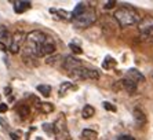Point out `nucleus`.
<instances>
[{"instance_id":"nucleus-31","label":"nucleus","mask_w":153,"mask_h":140,"mask_svg":"<svg viewBox=\"0 0 153 140\" xmlns=\"http://www.w3.org/2000/svg\"><path fill=\"white\" fill-rule=\"evenodd\" d=\"M10 136H11V139H13V140H19V139H18V136L15 135V133H11Z\"/></svg>"},{"instance_id":"nucleus-8","label":"nucleus","mask_w":153,"mask_h":140,"mask_svg":"<svg viewBox=\"0 0 153 140\" xmlns=\"http://www.w3.org/2000/svg\"><path fill=\"white\" fill-rule=\"evenodd\" d=\"M26 40V36L22 33V32H17L14 36H13V40H11V44H10V51L13 54H17L21 48L22 43Z\"/></svg>"},{"instance_id":"nucleus-5","label":"nucleus","mask_w":153,"mask_h":140,"mask_svg":"<svg viewBox=\"0 0 153 140\" xmlns=\"http://www.w3.org/2000/svg\"><path fill=\"white\" fill-rule=\"evenodd\" d=\"M47 40H48V36H47L46 33L40 32V30H33L26 36V41L32 43V44H35V46H37V47L43 46Z\"/></svg>"},{"instance_id":"nucleus-32","label":"nucleus","mask_w":153,"mask_h":140,"mask_svg":"<svg viewBox=\"0 0 153 140\" xmlns=\"http://www.w3.org/2000/svg\"><path fill=\"white\" fill-rule=\"evenodd\" d=\"M4 92H6V95H10V92H11V88H6V89H4Z\"/></svg>"},{"instance_id":"nucleus-19","label":"nucleus","mask_w":153,"mask_h":140,"mask_svg":"<svg viewBox=\"0 0 153 140\" xmlns=\"http://www.w3.org/2000/svg\"><path fill=\"white\" fill-rule=\"evenodd\" d=\"M39 109H40V111L48 114V113L54 111V106H53V103H47V102H44V103H39Z\"/></svg>"},{"instance_id":"nucleus-9","label":"nucleus","mask_w":153,"mask_h":140,"mask_svg":"<svg viewBox=\"0 0 153 140\" xmlns=\"http://www.w3.org/2000/svg\"><path fill=\"white\" fill-rule=\"evenodd\" d=\"M153 28V17H145L141 19V22L138 24V29L141 33H146Z\"/></svg>"},{"instance_id":"nucleus-6","label":"nucleus","mask_w":153,"mask_h":140,"mask_svg":"<svg viewBox=\"0 0 153 140\" xmlns=\"http://www.w3.org/2000/svg\"><path fill=\"white\" fill-rule=\"evenodd\" d=\"M114 89H124V91H127L128 94H134V92L137 91V83H134L132 80L126 77V78H123V80L116 83Z\"/></svg>"},{"instance_id":"nucleus-23","label":"nucleus","mask_w":153,"mask_h":140,"mask_svg":"<svg viewBox=\"0 0 153 140\" xmlns=\"http://www.w3.org/2000/svg\"><path fill=\"white\" fill-rule=\"evenodd\" d=\"M114 65H116V62H114V59H112V58H109V56H108V58H105V62H103V69H111L112 66H114Z\"/></svg>"},{"instance_id":"nucleus-24","label":"nucleus","mask_w":153,"mask_h":140,"mask_svg":"<svg viewBox=\"0 0 153 140\" xmlns=\"http://www.w3.org/2000/svg\"><path fill=\"white\" fill-rule=\"evenodd\" d=\"M69 48L72 49V51H73V52L75 54H79V55H80V54H83V49L80 48V47L79 46H76V44H73V43H71V44H69Z\"/></svg>"},{"instance_id":"nucleus-10","label":"nucleus","mask_w":153,"mask_h":140,"mask_svg":"<svg viewBox=\"0 0 153 140\" xmlns=\"http://www.w3.org/2000/svg\"><path fill=\"white\" fill-rule=\"evenodd\" d=\"M132 116H134V121H135L137 126L141 128V126H143L146 124V116H145V113H143L141 109L135 107L134 111H132Z\"/></svg>"},{"instance_id":"nucleus-28","label":"nucleus","mask_w":153,"mask_h":140,"mask_svg":"<svg viewBox=\"0 0 153 140\" xmlns=\"http://www.w3.org/2000/svg\"><path fill=\"white\" fill-rule=\"evenodd\" d=\"M117 140H135L132 136H130V135H123V136H120Z\"/></svg>"},{"instance_id":"nucleus-22","label":"nucleus","mask_w":153,"mask_h":140,"mask_svg":"<svg viewBox=\"0 0 153 140\" xmlns=\"http://www.w3.org/2000/svg\"><path fill=\"white\" fill-rule=\"evenodd\" d=\"M61 59H62V56H61V55H53V56H48L46 62L48 63V65L55 66V65H57V62H58V60H61ZM61 62H62V60H61Z\"/></svg>"},{"instance_id":"nucleus-27","label":"nucleus","mask_w":153,"mask_h":140,"mask_svg":"<svg viewBox=\"0 0 153 140\" xmlns=\"http://www.w3.org/2000/svg\"><path fill=\"white\" fill-rule=\"evenodd\" d=\"M8 110V106L6 103H0V113H6Z\"/></svg>"},{"instance_id":"nucleus-7","label":"nucleus","mask_w":153,"mask_h":140,"mask_svg":"<svg viewBox=\"0 0 153 140\" xmlns=\"http://www.w3.org/2000/svg\"><path fill=\"white\" fill-rule=\"evenodd\" d=\"M62 67H64L65 70H68L69 73H72L73 70H76V69H80V67H83V63H82V60L76 59L75 56L69 55V56H66V58H65L64 63H62Z\"/></svg>"},{"instance_id":"nucleus-3","label":"nucleus","mask_w":153,"mask_h":140,"mask_svg":"<svg viewBox=\"0 0 153 140\" xmlns=\"http://www.w3.org/2000/svg\"><path fill=\"white\" fill-rule=\"evenodd\" d=\"M72 21H73L75 28H77V29L88 28V26H91L97 21V15L94 14V11H85L83 15H80L77 18H73Z\"/></svg>"},{"instance_id":"nucleus-21","label":"nucleus","mask_w":153,"mask_h":140,"mask_svg":"<svg viewBox=\"0 0 153 140\" xmlns=\"http://www.w3.org/2000/svg\"><path fill=\"white\" fill-rule=\"evenodd\" d=\"M72 88H76V87H73V84H72V83H69V81L62 83V85H61V88H59V95H61V96H62V95H65L66 92H68V89H72Z\"/></svg>"},{"instance_id":"nucleus-11","label":"nucleus","mask_w":153,"mask_h":140,"mask_svg":"<svg viewBox=\"0 0 153 140\" xmlns=\"http://www.w3.org/2000/svg\"><path fill=\"white\" fill-rule=\"evenodd\" d=\"M127 78H130V80H132L134 83H143L145 81V76H143L141 71H138L137 69H128L127 71Z\"/></svg>"},{"instance_id":"nucleus-20","label":"nucleus","mask_w":153,"mask_h":140,"mask_svg":"<svg viewBox=\"0 0 153 140\" xmlns=\"http://www.w3.org/2000/svg\"><path fill=\"white\" fill-rule=\"evenodd\" d=\"M17 113L22 117V118H25L26 116H29V113H30V109H29L28 105H21V106H19V107L17 109Z\"/></svg>"},{"instance_id":"nucleus-18","label":"nucleus","mask_w":153,"mask_h":140,"mask_svg":"<svg viewBox=\"0 0 153 140\" xmlns=\"http://www.w3.org/2000/svg\"><path fill=\"white\" fill-rule=\"evenodd\" d=\"M50 13L58 14L62 19H71V18H73V14H72V13H66V11H64V10H54V8H50Z\"/></svg>"},{"instance_id":"nucleus-29","label":"nucleus","mask_w":153,"mask_h":140,"mask_svg":"<svg viewBox=\"0 0 153 140\" xmlns=\"http://www.w3.org/2000/svg\"><path fill=\"white\" fill-rule=\"evenodd\" d=\"M114 4H116L114 0H112V1H106V3H105V8H112V7H114Z\"/></svg>"},{"instance_id":"nucleus-1","label":"nucleus","mask_w":153,"mask_h":140,"mask_svg":"<svg viewBox=\"0 0 153 140\" xmlns=\"http://www.w3.org/2000/svg\"><path fill=\"white\" fill-rule=\"evenodd\" d=\"M113 18L117 21V24L121 28H128V26L138 25L141 22V17L138 15V13L130 7H121L116 10Z\"/></svg>"},{"instance_id":"nucleus-17","label":"nucleus","mask_w":153,"mask_h":140,"mask_svg":"<svg viewBox=\"0 0 153 140\" xmlns=\"http://www.w3.org/2000/svg\"><path fill=\"white\" fill-rule=\"evenodd\" d=\"M28 8H30V3L29 1H18L17 6L14 7V11L15 13H24Z\"/></svg>"},{"instance_id":"nucleus-12","label":"nucleus","mask_w":153,"mask_h":140,"mask_svg":"<svg viewBox=\"0 0 153 140\" xmlns=\"http://www.w3.org/2000/svg\"><path fill=\"white\" fill-rule=\"evenodd\" d=\"M55 44H54V41L48 37V40H47L44 44L42 46V55H53L54 52H55Z\"/></svg>"},{"instance_id":"nucleus-14","label":"nucleus","mask_w":153,"mask_h":140,"mask_svg":"<svg viewBox=\"0 0 153 140\" xmlns=\"http://www.w3.org/2000/svg\"><path fill=\"white\" fill-rule=\"evenodd\" d=\"M95 114V109H94L91 105H85L84 107H83V110H82V117L83 118H91V117Z\"/></svg>"},{"instance_id":"nucleus-16","label":"nucleus","mask_w":153,"mask_h":140,"mask_svg":"<svg viewBox=\"0 0 153 140\" xmlns=\"http://www.w3.org/2000/svg\"><path fill=\"white\" fill-rule=\"evenodd\" d=\"M36 89L40 92V94L44 96V98H48L51 95V87L50 85H47V84H40L36 87Z\"/></svg>"},{"instance_id":"nucleus-2","label":"nucleus","mask_w":153,"mask_h":140,"mask_svg":"<svg viewBox=\"0 0 153 140\" xmlns=\"http://www.w3.org/2000/svg\"><path fill=\"white\" fill-rule=\"evenodd\" d=\"M54 125V135L57 137V140H71V133L68 130V125H66V118L64 114L58 117L57 121L53 124Z\"/></svg>"},{"instance_id":"nucleus-30","label":"nucleus","mask_w":153,"mask_h":140,"mask_svg":"<svg viewBox=\"0 0 153 140\" xmlns=\"http://www.w3.org/2000/svg\"><path fill=\"white\" fill-rule=\"evenodd\" d=\"M0 49H1V51H7V46H6V44H3L1 41H0Z\"/></svg>"},{"instance_id":"nucleus-25","label":"nucleus","mask_w":153,"mask_h":140,"mask_svg":"<svg viewBox=\"0 0 153 140\" xmlns=\"http://www.w3.org/2000/svg\"><path fill=\"white\" fill-rule=\"evenodd\" d=\"M103 109L108 110V111H116V107L109 102H103Z\"/></svg>"},{"instance_id":"nucleus-4","label":"nucleus","mask_w":153,"mask_h":140,"mask_svg":"<svg viewBox=\"0 0 153 140\" xmlns=\"http://www.w3.org/2000/svg\"><path fill=\"white\" fill-rule=\"evenodd\" d=\"M73 78H77V80H98L100 78V73L97 70L93 69H87V67H80V69L73 70L72 73H69Z\"/></svg>"},{"instance_id":"nucleus-26","label":"nucleus","mask_w":153,"mask_h":140,"mask_svg":"<svg viewBox=\"0 0 153 140\" xmlns=\"http://www.w3.org/2000/svg\"><path fill=\"white\" fill-rule=\"evenodd\" d=\"M43 129L46 130L47 133H54V125H51V124H43Z\"/></svg>"},{"instance_id":"nucleus-13","label":"nucleus","mask_w":153,"mask_h":140,"mask_svg":"<svg viewBox=\"0 0 153 140\" xmlns=\"http://www.w3.org/2000/svg\"><path fill=\"white\" fill-rule=\"evenodd\" d=\"M80 136L83 140H97L98 139V132L93 129H83Z\"/></svg>"},{"instance_id":"nucleus-15","label":"nucleus","mask_w":153,"mask_h":140,"mask_svg":"<svg viewBox=\"0 0 153 140\" xmlns=\"http://www.w3.org/2000/svg\"><path fill=\"white\" fill-rule=\"evenodd\" d=\"M85 11H87V8H85V3H79L75 7V10L72 11V14H73V18H77V17H80V15L84 14Z\"/></svg>"}]
</instances>
